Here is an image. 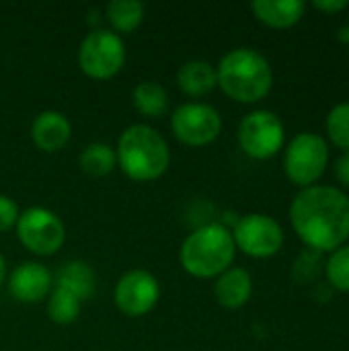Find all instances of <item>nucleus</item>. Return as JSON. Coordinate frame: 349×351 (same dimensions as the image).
Here are the masks:
<instances>
[{
  "label": "nucleus",
  "instance_id": "f257e3e1",
  "mask_svg": "<svg viewBox=\"0 0 349 351\" xmlns=\"http://www.w3.org/2000/svg\"><path fill=\"white\" fill-rule=\"evenodd\" d=\"M290 220L309 249L333 253L349 239V197L329 185L306 187L292 199Z\"/></svg>",
  "mask_w": 349,
  "mask_h": 351
},
{
  "label": "nucleus",
  "instance_id": "f03ea898",
  "mask_svg": "<svg viewBox=\"0 0 349 351\" xmlns=\"http://www.w3.org/2000/svg\"><path fill=\"white\" fill-rule=\"evenodd\" d=\"M216 80L230 99L257 103L272 90L274 72L265 56L249 47H237L220 60Z\"/></svg>",
  "mask_w": 349,
  "mask_h": 351
},
{
  "label": "nucleus",
  "instance_id": "7ed1b4c3",
  "mask_svg": "<svg viewBox=\"0 0 349 351\" xmlns=\"http://www.w3.org/2000/svg\"><path fill=\"white\" fill-rule=\"evenodd\" d=\"M117 165L134 181H154L169 169L167 140L146 123L130 125L117 142Z\"/></svg>",
  "mask_w": 349,
  "mask_h": 351
},
{
  "label": "nucleus",
  "instance_id": "20e7f679",
  "mask_svg": "<svg viewBox=\"0 0 349 351\" xmlns=\"http://www.w3.org/2000/svg\"><path fill=\"white\" fill-rule=\"evenodd\" d=\"M237 253L232 232L216 222L195 228L181 245V265L195 278H216L224 274Z\"/></svg>",
  "mask_w": 349,
  "mask_h": 351
},
{
  "label": "nucleus",
  "instance_id": "39448f33",
  "mask_svg": "<svg viewBox=\"0 0 349 351\" xmlns=\"http://www.w3.org/2000/svg\"><path fill=\"white\" fill-rule=\"evenodd\" d=\"M329 162V146L319 134H298L286 148L284 171L294 185L313 187L325 173Z\"/></svg>",
  "mask_w": 349,
  "mask_h": 351
},
{
  "label": "nucleus",
  "instance_id": "423d86ee",
  "mask_svg": "<svg viewBox=\"0 0 349 351\" xmlns=\"http://www.w3.org/2000/svg\"><path fill=\"white\" fill-rule=\"evenodd\" d=\"M125 62V45L117 33L111 29L91 31L78 47L80 70L97 80H107L115 76Z\"/></svg>",
  "mask_w": 349,
  "mask_h": 351
},
{
  "label": "nucleus",
  "instance_id": "0eeeda50",
  "mask_svg": "<svg viewBox=\"0 0 349 351\" xmlns=\"http://www.w3.org/2000/svg\"><path fill=\"white\" fill-rule=\"evenodd\" d=\"M14 228L19 241L35 255H51L66 241L62 220L47 208H29L21 212Z\"/></svg>",
  "mask_w": 349,
  "mask_h": 351
},
{
  "label": "nucleus",
  "instance_id": "6e6552de",
  "mask_svg": "<svg viewBox=\"0 0 349 351\" xmlns=\"http://www.w3.org/2000/svg\"><path fill=\"white\" fill-rule=\"evenodd\" d=\"M241 148L257 160L272 158L284 146V123L274 111H253L239 125Z\"/></svg>",
  "mask_w": 349,
  "mask_h": 351
},
{
  "label": "nucleus",
  "instance_id": "1a4fd4ad",
  "mask_svg": "<svg viewBox=\"0 0 349 351\" xmlns=\"http://www.w3.org/2000/svg\"><path fill=\"white\" fill-rule=\"evenodd\" d=\"M173 134L187 146H206L220 136L222 117L206 103H185L175 109L171 117Z\"/></svg>",
  "mask_w": 349,
  "mask_h": 351
},
{
  "label": "nucleus",
  "instance_id": "9d476101",
  "mask_svg": "<svg viewBox=\"0 0 349 351\" xmlns=\"http://www.w3.org/2000/svg\"><path fill=\"white\" fill-rule=\"evenodd\" d=\"M234 245L251 257H272L284 245L282 226L265 214H247L237 220L232 230Z\"/></svg>",
  "mask_w": 349,
  "mask_h": 351
},
{
  "label": "nucleus",
  "instance_id": "9b49d317",
  "mask_svg": "<svg viewBox=\"0 0 349 351\" xmlns=\"http://www.w3.org/2000/svg\"><path fill=\"white\" fill-rule=\"evenodd\" d=\"M113 298H115L117 308L123 315L144 317L156 306L160 298V286H158V280L150 271L132 269L119 278Z\"/></svg>",
  "mask_w": 349,
  "mask_h": 351
},
{
  "label": "nucleus",
  "instance_id": "f8f14e48",
  "mask_svg": "<svg viewBox=\"0 0 349 351\" xmlns=\"http://www.w3.org/2000/svg\"><path fill=\"white\" fill-rule=\"evenodd\" d=\"M8 290L19 302H39L49 296L51 274L45 265L35 261H25L12 269L8 278Z\"/></svg>",
  "mask_w": 349,
  "mask_h": 351
},
{
  "label": "nucleus",
  "instance_id": "ddd939ff",
  "mask_svg": "<svg viewBox=\"0 0 349 351\" xmlns=\"http://www.w3.org/2000/svg\"><path fill=\"white\" fill-rule=\"evenodd\" d=\"M72 125L68 117L60 111H41L31 123V140L43 152H58L70 140Z\"/></svg>",
  "mask_w": 349,
  "mask_h": 351
},
{
  "label": "nucleus",
  "instance_id": "4468645a",
  "mask_svg": "<svg viewBox=\"0 0 349 351\" xmlns=\"http://www.w3.org/2000/svg\"><path fill=\"white\" fill-rule=\"evenodd\" d=\"M251 292H253V280L249 271L243 267H228L224 274L218 276L214 286L216 300L230 311L245 306L247 300L251 298Z\"/></svg>",
  "mask_w": 349,
  "mask_h": 351
},
{
  "label": "nucleus",
  "instance_id": "2eb2a0df",
  "mask_svg": "<svg viewBox=\"0 0 349 351\" xmlns=\"http://www.w3.org/2000/svg\"><path fill=\"white\" fill-rule=\"evenodd\" d=\"M251 10L267 27L288 29L304 16L306 4L300 0H255Z\"/></svg>",
  "mask_w": 349,
  "mask_h": 351
},
{
  "label": "nucleus",
  "instance_id": "dca6fc26",
  "mask_svg": "<svg viewBox=\"0 0 349 351\" xmlns=\"http://www.w3.org/2000/svg\"><path fill=\"white\" fill-rule=\"evenodd\" d=\"M56 288H62L74 294L80 302L88 300L97 288V276L93 267L84 261H70L64 263L56 276Z\"/></svg>",
  "mask_w": 349,
  "mask_h": 351
},
{
  "label": "nucleus",
  "instance_id": "f3484780",
  "mask_svg": "<svg viewBox=\"0 0 349 351\" xmlns=\"http://www.w3.org/2000/svg\"><path fill=\"white\" fill-rule=\"evenodd\" d=\"M177 82L181 90L189 97H204L218 84L216 68L206 60H189L177 72Z\"/></svg>",
  "mask_w": 349,
  "mask_h": 351
},
{
  "label": "nucleus",
  "instance_id": "a211bd4d",
  "mask_svg": "<svg viewBox=\"0 0 349 351\" xmlns=\"http://www.w3.org/2000/svg\"><path fill=\"white\" fill-rule=\"evenodd\" d=\"M132 103L144 117H160L169 107L167 88L152 80H142L132 90Z\"/></svg>",
  "mask_w": 349,
  "mask_h": 351
},
{
  "label": "nucleus",
  "instance_id": "6ab92c4d",
  "mask_svg": "<svg viewBox=\"0 0 349 351\" xmlns=\"http://www.w3.org/2000/svg\"><path fill=\"white\" fill-rule=\"evenodd\" d=\"M117 165L115 148L105 142H93L80 152V169L91 177H105Z\"/></svg>",
  "mask_w": 349,
  "mask_h": 351
},
{
  "label": "nucleus",
  "instance_id": "aec40b11",
  "mask_svg": "<svg viewBox=\"0 0 349 351\" xmlns=\"http://www.w3.org/2000/svg\"><path fill=\"white\" fill-rule=\"evenodd\" d=\"M107 19L113 33H130L144 19V4L140 0H111L107 4Z\"/></svg>",
  "mask_w": 349,
  "mask_h": 351
},
{
  "label": "nucleus",
  "instance_id": "412c9836",
  "mask_svg": "<svg viewBox=\"0 0 349 351\" xmlns=\"http://www.w3.org/2000/svg\"><path fill=\"white\" fill-rule=\"evenodd\" d=\"M47 315L58 325H70L80 315V300L62 288H53L47 302Z\"/></svg>",
  "mask_w": 349,
  "mask_h": 351
},
{
  "label": "nucleus",
  "instance_id": "4be33fe9",
  "mask_svg": "<svg viewBox=\"0 0 349 351\" xmlns=\"http://www.w3.org/2000/svg\"><path fill=\"white\" fill-rule=\"evenodd\" d=\"M327 134L337 148L349 152V103H339L329 111Z\"/></svg>",
  "mask_w": 349,
  "mask_h": 351
},
{
  "label": "nucleus",
  "instance_id": "5701e85b",
  "mask_svg": "<svg viewBox=\"0 0 349 351\" xmlns=\"http://www.w3.org/2000/svg\"><path fill=\"white\" fill-rule=\"evenodd\" d=\"M325 274L335 290L349 292V245H344L331 253L325 265Z\"/></svg>",
  "mask_w": 349,
  "mask_h": 351
},
{
  "label": "nucleus",
  "instance_id": "b1692460",
  "mask_svg": "<svg viewBox=\"0 0 349 351\" xmlns=\"http://www.w3.org/2000/svg\"><path fill=\"white\" fill-rule=\"evenodd\" d=\"M319 271H321V253L315 251V249H306L294 263V280L300 282V284H309L313 280L319 278Z\"/></svg>",
  "mask_w": 349,
  "mask_h": 351
},
{
  "label": "nucleus",
  "instance_id": "393cba45",
  "mask_svg": "<svg viewBox=\"0 0 349 351\" xmlns=\"http://www.w3.org/2000/svg\"><path fill=\"white\" fill-rule=\"evenodd\" d=\"M19 214V206L8 195H0V232L10 230L16 224Z\"/></svg>",
  "mask_w": 349,
  "mask_h": 351
},
{
  "label": "nucleus",
  "instance_id": "a878e982",
  "mask_svg": "<svg viewBox=\"0 0 349 351\" xmlns=\"http://www.w3.org/2000/svg\"><path fill=\"white\" fill-rule=\"evenodd\" d=\"M313 6L327 14H335V12H341L344 8H348L349 2L348 0H315Z\"/></svg>",
  "mask_w": 349,
  "mask_h": 351
},
{
  "label": "nucleus",
  "instance_id": "bb28decb",
  "mask_svg": "<svg viewBox=\"0 0 349 351\" xmlns=\"http://www.w3.org/2000/svg\"><path fill=\"white\" fill-rule=\"evenodd\" d=\"M335 177L339 179L344 187H349V152H344L335 160Z\"/></svg>",
  "mask_w": 349,
  "mask_h": 351
},
{
  "label": "nucleus",
  "instance_id": "cd10ccee",
  "mask_svg": "<svg viewBox=\"0 0 349 351\" xmlns=\"http://www.w3.org/2000/svg\"><path fill=\"white\" fill-rule=\"evenodd\" d=\"M4 280H6V261H4V257L0 253V286H2Z\"/></svg>",
  "mask_w": 349,
  "mask_h": 351
},
{
  "label": "nucleus",
  "instance_id": "c85d7f7f",
  "mask_svg": "<svg viewBox=\"0 0 349 351\" xmlns=\"http://www.w3.org/2000/svg\"><path fill=\"white\" fill-rule=\"evenodd\" d=\"M348 31H349V23H348Z\"/></svg>",
  "mask_w": 349,
  "mask_h": 351
}]
</instances>
